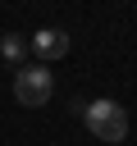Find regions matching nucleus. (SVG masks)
Returning <instances> with one entry per match:
<instances>
[{"instance_id":"nucleus-2","label":"nucleus","mask_w":137,"mask_h":146,"mask_svg":"<svg viewBox=\"0 0 137 146\" xmlns=\"http://www.w3.org/2000/svg\"><path fill=\"white\" fill-rule=\"evenodd\" d=\"M50 91H55V82H50V73H46V64H23V68L14 73V100H18L23 110L46 105Z\"/></svg>"},{"instance_id":"nucleus-3","label":"nucleus","mask_w":137,"mask_h":146,"mask_svg":"<svg viewBox=\"0 0 137 146\" xmlns=\"http://www.w3.org/2000/svg\"><path fill=\"white\" fill-rule=\"evenodd\" d=\"M41 59H64L68 55V32H59V27H41V32H32V41H27Z\"/></svg>"},{"instance_id":"nucleus-4","label":"nucleus","mask_w":137,"mask_h":146,"mask_svg":"<svg viewBox=\"0 0 137 146\" xmlns=\"http://www.w3.org/2000/svg\"><path fill=\"white\" fill-rule=\"evenodd\" d=\"M27 50H32V46H27L18 32H5V36H0V55H5L9 64H23V59H27Z\"/></svg>"},{"instance_id":"nucleus-1","label":"nucleus","mask_w":137,"mask_h":146,"mask_svg":"<svg viewBox=\"0 0 137 146\" xmlns=\"http://www.w3.org/2000/svg\"><path fill=\"white\" fill-rule=\"evenodd\" d=\"M82 123H87V132L96 141H123L128 137V114H123L119 100H91V105H82Z\"/></svg>"}]
</instances>
